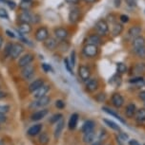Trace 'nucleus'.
Segmentation results:
<instances>
[{
	"instance_id": "1",
	"label": "nucleus",
	"mask_w": 145,
	"mask_h": 145,
	"mask_svg": "<svg viewBox=\"0 0 145 145\" xmlns=\"http://www.w3.org/2000/svg\"><path fill=\"white\" fill-rule=\"evenodd\" d=\"M18 19L20 22L30 24H37L40 21V17L35 13L31 12L30 10H22V12L19 13Z\"/></svg>"
},
{
	"instance_id": "2",
	"label": "nucleus",
	"mask_w": 145,
	"mask_h": 145,
	"mask_svg": "<svg viewBox=\"0 0 145 145\" xmlns=\"http://www.w3.org/2000/svg\"><path fill=\"white\" fill-rule=\"evenodd\" d=\"M82 53L83 55L89 59L97 58L99 54V46L93 45V44H85L82 48Z\"/></svg>"
},
{
	"instance_id": "3",
	"label": "nucleus",
	"mask_w": 145,
	"mask_h": 145,
	"mask_svg": "<svg viewBox=\"0 0 145 145\" xmlns=\"http://www.w3.org/2000/svg\"><path fill=\"white\" fill-rule=\"evenodd\" d=\"M95 32L98 35H100L101 37L107 36L109 34V31H110V28H109V24L107 20H105V19H99V20H97L95 25Z\"/></svg>"
},
{
	"instance_id": "4",
	"label": "nucleus",
	"mask_w": 145,
	"mask_h": 145,
	"mask_svg": "<svg viewBox=\"0 0 145 145\" xmlns=\"http://www.w3.org/2000/svg\"><path fill=\"white\" fill-rule=\"evenodd\" d=\"M24 50H25V48H24V46L22 44H20V43L13 44L12 50H11V52H10V58L13 60L19 59V57L23 53Z\"/></svg>"
},
{
	"instance_id": "5",
	"label": "nucleus",
	"mask_w": 145,
	"mask_h": 145,
	"mask_svg": "<svg viewBox=\"0 0 145 145\" xmlns=\"http://www.w3.org/2000/svg\"><path fill=\"white\" fill-rule=\"evenodd\" d=\"M21 76L23 77L24 80L26 81H31L34 79L35 74V67L32 65H28L26 67H21Z\"/></svg>"
},
{
	"instance_id": "6",
	"label": "nucleus",
	"mask_w": 145,
	"mask_h": 145,
	"mask_svg": "<svg viewBox=\"0 0 145 145\" xmlns=\"http://www.w3.org/2000/svg\"><path fill=\"white\" fill-rule=\"evenodd\" d=\"M49 31L46 27H40L36 29L34 33V39L37 41V42H44V41L49 37Z\"/></svg>"
},
{
	"instance_id": "7",
	"label": "nucleus",
	"mask_w": 145,
	"mask_h": 145,
	"mask_svg": "<svg viewBox=\"0 0 145 145\" xmlns=\"http://www.w3.org/2000/svg\"><path fill=\"white\" fill-rule=\"evenodd\" d=\"M78 76L82 82H87L91 78V69L85 65H80L78 67Z\"/></svg>"
},
{
	"instance_id": "8",
	"label": "nucleus",
	"mask_w": 145,
	"mask_h": 145,
	"mask_svg": "<svg viewBox=\"0 0 145 145\" xmlns=\"http://www.w3.org/2000/svg\"><path fill=\"white\" fill-rule=\"evenodd\" d=\"M54 37L56 38L57 40L61 41V40H67V38L69 37V31L66 28H63V27H57L54 29Z\"/></svg>"
},
{
	"instance_id": "9",
	"label": "nucleus",
	"mask_w": 145,
	"mask_h": 145,
	"mask_svg": "<svg viewBox=\"0 0 145 145\" xmlns=\"http://www.w3.org/2000/svg\"><path fill=\"white\" fill-rule=\"evenodd\" d=\"M133 76H144L145 75V62L140 61L136 63L132 67Z\"/></svg>"
},
{
	"instance_id": "10",
	"label": "nucleus",
	"mask_w": 145,
	"mask_h": 145,
	"mask_svg": "<svg viewBox=\"0 0 145 145\" xmlns=\"http://www.w3.org/2000/svg\"><path fill=\"white\" fill-rule=\"evenodd\" d=\"M43 46L47 50L53 51L56 50L58 46V41L56 37H50L49 36L47 39H46L44 42H43Z\"/></svg>"
},
{
	"instance_id": "11",
	"label": "nucleus",
	"mask_w": 145,
	"mask_h": 145,
	"mask_svg": "<svg viewBox=\"0 0 145 145\" xmlns=\"http://www.w3.org/2000/svg\"><path fill=\"white\" fill-rule=\"evenodd\" d=\"M81 17V10L77 9V8H73L70 10L69 15H68V19L71 24H76L80 21Z\"/></svg>"
},
{
	"instance_id": "12",
	"label": "nucleus",
	"mask_w": 145,
	"mask_h": 145,
	"mask_svg": "<svg viewBox=\"0 0 145 145\" xmlns=\"http://www.w3.org/2000/svg\"><path fill=\"white\" fill-rule=\"evenodd\" d=\"M111 103H112V105H113L114 107L119 109L120 107H122L123 105H124V98L122 97V95L120 94V93L116 92L112 95Z\"/></svg>"
},
{
	"instance_id": "13",
	"label": "nucleus",
	"mask_w": 145,
	"mask_h": 145,
	"mask_svg": "<svg viewBox=\"0 0 145 145\" xmlns=\"http://www.w3.org/2000/svg\"><path fill=\"white\" fill-rule=\"evenodd\" d=\"M34 60V55L32 53H27L25 55L20 56V58L17 61V65L19 67H26L30 64H32V62Z\"/></svg>"
},
{
	"instance_id": "14",
	"label": "nucleus",
	"mask_w": 145,
	"mask_h": 145,
	"mask_svg": "<svg viewBox=\"0 0 145 145\" xmlns=\"http://www.w3.org/2000/svg\"><path fill=\"white\" fill-rule=\"evenodd\" d=\"M141 34H142V28L139 25H133L132 27H130L127 31V36L130 38L131 41Z\"/></svg>"
},
{
	"instance_id": "15",
	"label": "nucleus",
	"mask_w": 145,
	"mask_h": 145,
	"mask_svg": "<svg viewBox=\"0 0 145 145\" xmlns=\"http://www.w3.org/2000/svg\"><path fill=\"white\" fill-rule=\"evenodd\" d=\"M86 90L88 92H95V90H97V88L99 87V81L97 78H90L88 81L86 82L85 84Z\"/></svg>"
},
{
	"instance_id": "16",
	"label": "nucleus",
	"mask_w": 145,
	"mask_h": 145,
	"mask_svg": "<svg viewBox=\"0 0 145 145\" xmlns=\"http://www.w3.org/2000/svg\"><path fill=\"white\" fill-rule=\"evenodd\" d=\"M123 31H124V27H123V24L120 23V22H116L112 25V29H111V34L113 35L114 37H119L122 34Z\"/></svg>"
},
{
	"instance_id": "17",
	"label": "nucleus",
	"mask_w": 145,
	"mask_h": 145,
	"mask_svg": "<svg viewBox=\"0 0 145 145\" xmlns=\"http://www.w3.org/2000/svg\"><path fill=\"white\" fill-rule=\"evenodd\" d=\"M50 86H47V84H43L42 86L39 87L38 89L35 90L34 92H32V97L34 98V99H39V98L43 97V96H45L46 94L48 93V91L50 90Z\"/></svg>"
},
{
	"instance_id": "18",
	"label": "nucleus",
	"mask_w": 145,
	"mask_h": 145,
	"mask_svg": "<svg viewBox=\"0 0 145 145\" xmlns=\"http://www.w3.org/2000/svg\"><path fill=\"white\" fill-rule=\"evenodd\" d=\"M131 46H132V50L145 46V37L143 35H139V36L136 37L135 39L131 41Z\"/></svg>"
},
{
	"instance_id": "19",
	"label": "nucleus",
	"mask_w": 145,
	"mask_h": 145,
	"mask_svg": "<svg viewBox=\"0 0 145 145\" xmlns=\"http://www.w3.org/2000/svg\"><path fill=\"white\" fill-rule=\"evenodd\" d=\"M86 43L87 44H93V45H97V46H100V45H102L103 41H102V37H101L100 35H98L97 33H93V34L88 36Z\"/></svg>"
},
{
	"instance_id": "20",
	"label": "nucleus",
	"mask_w": 145,
	"mask_h": 145,
	"mask_svg": "<svg viewBox=\"0 0 145 145\" xmlns=\"http://www.w3.org/2000/svg\"><path fill=\"white\" fill-rule=\"evenodd\" d=\"M50 103H51V98L49 97V96L45 95V96H43V97L39 98V99H37L36 102H34V105L35 107H45V106H47Z\"/></svg>"
},
{
	"instance_id": "21",
	"label": "nucleus",
	"mask_w": 145,
	"mask_h": 145,
	"mask_svg": "<svg viewBox=\"0 0 145 145\" xmlns=\"http://www.w3.org/2000/svg\"><path fill=\"white\" fill-rule=\"evenodd\" d=\"M95 126V122L94 121V120H86V121L84 122L83 125H82L81 131H82V133H84V134L88 133V132H91V131H94Z\"/></svg>"
},
{
	"instance_id": "22",
	"label": "nucleus",
	"mask_w": 145,
	"mask_h": 145,
	"mask_svg": "<svg viewBox=\"0 0 145 145\" xmlns=\"http://www.w3.org/2000/svg\"><path fill=\"white\" fill-rule=\"evenodd\" d=\"M43 84H44V80L43 79H36V80H34V81H32L31 84H30V86H29V91L32 93V92H34L35 90L38 89L39 87H41L43 86Z\"/></svg>"
},
{
	"instance_id": "23",
	"label": "nucleus",
	"mask_w": 145,
	"mask_h": 145,
	"mask_svg": "<svg viewBox=\"0 0 145 145\" xmlns=\"http://www.w3.org/2000/svg\"><path fill=\"white\" fill-rule=\"evenodd\" d=\"M78 114L77 113H73L71 115L70 119H69V121H68V128L72 131V130H75L76 128V125H77V122H78Z\"/></svg>"
},
{
	"instance_id": "24",
	"label": "nucleus",
	"mask_w": 145,
	"mask_h": 145,
	"mask_svg": "<svg viewBox=\"0 0 145 145\" xmlns=\"http://www.w3.org/2000/svg\"><path fill=\"white\" fill-rule=\"evenodd\" d=\"M136 112V106L135 103H128L126 108H125V115H126V117L129 118V119H132V118L135 117Z\"/></svg>"
},
{
	"instance_id": "25",
	"label": "nucleus",
	"mask_w": 145,
	"mask_h": 145,
	"mask_svg": "<svg viewBox=\"0 0 145 145\" xmlns=\"http://www.w3.org/2000/svg\"><path fill=\"white\" fill-rule=\"evenodd\" d=\"M49 111L48 109H42V110H38L36 112H34V114L32 115V120H34V121H37V120H42L43 118H45L48 115Z\"/></svg>"
},
{
	"instance_id": "26",
	"label": "nucleus",
	"mask_w": 145,
	"mask_h": 145,
	"mask_svg": "<svg viewBox=\"0 0 145 145\" xmlns=\"http://www.w3.org/2000/svg\"><path fill=\"white\" fill-rule=\"evenodd\" d=\"M32 25L30 23H24V22H20L18 24V31L22 34H28L32 31Z\"/></svg>"
},
{
	"instance_id": "27",
	"label": "nucleus",
	"mask_w": 145,
	"mask_h": 145,
	"mask_svg": "<svg viewBox=\"0 0 145 145\" xmlns=\"http://www.w3.org/2000/svg\"><path fill=\"white\" fill-rule=\"evenodd\" d=\"M41 130H42V124H34L32 125V127H30L28 131H27V134L31 137H34V136H37L38 134L41 133Z\"/></svg>"
},
{
	"instance_id": "28",
	"label": "nucleus",
	"mask_w": 145,
	"mask_h": 145,
	"mask_svg": "<svg viewBox=\"0 0 145 145\" xmlns=\"http://www.w3.org/2000/svg\"><path fill=\"white\" fill-rule=\"evenodd\" d=\"M95 137H97V134H95V131H91V132H88V133L84 134L82 140H83L84 143L90 144V143H92V142H94Z\"/></svg>"
},
{
	"instance_id": "29",
	"label": "nucleus",
	"mask_w": 145,
	"mask_h": 145,
	"mask_svg": "<svg viewBox=\"0 0 145 145\" xmlns=\"http://www.w3.org/2000/svg\"><path fill=\"white\" fill-rule=\"evenodd\" d=\"M64 125H65V122L64 120H59L58 122L56 123V129H54V138L56 139H58L60 135L62 133V130L64 128Z\"/></svg>"
},
{
	"instance_id": "30",
	"label": "nucleus",
	"mask_w": 145,
	"mask_h": 145,
	"mask_svg": "<svg viewBox=\"0 0 145 145\" xmlns=\"http://www.w3.org/2000/svg\"><path fill=\"white\" fill-rule=\"evenodd\" d=\"M135 117L138 123H143V122H145V108L136 109Z\"/></svg>"
},
{
	"instance_id": "31",
	"label": "nucleus",
	"mask_w": 145,
	"mask_h": 145,
	"mask_svg": "<svg viewBox=\"0 0 145 145\" xmlns=\"http://www.w3.org/2000/svg\"><path fill=\"white\" fill-rule=\"evenodd\" d=\"M102 110L105 112V113H107L108 115H110V116H112V117H114V118H116L117 120H119L120 122H121V123H123V124H125L126 123V122H125V120L122 119L121 117L119 116V115H117L116 112H114L113 110H111L110 108H108V107H102Z\"/></svg>"
},
{
	"instance_id": "32",
	"label": "nucleus",
	"mask_w": 145,
	"mask_h": 145,
	"mask_svg": "<svg viewBox=\"0 0 145 145\" xmlns=\"http://www.w3.org/2000/svg\"><path fill=\"white\" fill-rule=\"evenodd\" d=\"M134 54L141 60V61H144L145 60V46H142V48H135V50H132Z\"/></svg>"
},
{
	"instance_id": "33",
	"label": "nucleus",
	"mask_w": 145,
	"mask_h": 145,
	"mask_svg": "<svg viewBox=\"0 0 145 145\" xmlns=\"http://www.w3.org/2000/svg\"><path fill=\"white\" fill-rule=\"evenodd\" d=\"M117 74L122 75L125 74L127 72V65L124 64V63H117Z\"/></svg>"
},
{
	"instance_id": "34",
	"label": "nucleus",
	"mask_w": 145,
	"mask_h": 145,
	"mask_svg": "<svg viewBox=\"0 0 145 145\" xmlns=\"http://www.w3.org/2000/svg\"><path fill=\"white\" fill-rule=\"evenodd\" d=\"M103 121L105 122L106 125H108L109 127L111 128V129H113L115 131H120V127H119V125H117L116 122L113 121V120H107V119H104L103 120Z\"/></svg>"
},
{
	"instance_id": "35",
	"label": "nucleus",
	"mask_w": 145,
	"mask_h": 145,
	"mask_svg": "<svg viewBox=\"0 0 145 145\" xmlns=\"http://www.w3.org/2000/svg\"><path fill=\"white\" fill-rule=\"evenodd\" d=\"M129 83L133 84H142L144 83V78L143 76H134L129 80Z\"/></svg>"
},
{
	"instance_id": "36",
	"label": "nucleus",
	"mask_w": 145,
	"mask_h": 145,
	"mask_svg": "<svg viewBox=\"0 0 145 145\" xmlns=\"http://www.w3.org/2000/svg\"><path fill=\"white\" fill-rule=\"evenodd\" d=\"M38 140H39L40 144L47 145L49 143V141H50V138H49V136H48L47 133H42L39 136V138H38Z\"/></svg>"
},
{
	"instance_id": "37",
	"label": "nucleus",
	"mask_w": 145,
	"mask_h": 145,
	"mask_svg": "<svg viewBox=\"0 0 145 145\" xmlns=\"http://www.w3.org/2000/svg\"><path fill=\"white\" fill-rule=\"evenodd\" d=\"M62 117H63V115L60 114V113L54 114V115H53V116H52V117L50 118L49 121H50V123H52V124L57 123V122H58L59 120H62Z\"/></svg>"
},
{
	"instance_id": "38",
	"label": "nucleus",
	"mask_w": 145,
	"mask_h": 145,
	"mask_svg": "<svg viewBox=\"0 0 145 145\" xmlns=\"http://www.w3.org/2000/svg\"><path fill=\"white\" fill-rule=\"evenodd\" d=\"M120 82H121V78H120V76L119 74V75L113 76V77H112V79H110L109 83H110L111 84H115V86H119Z\"/></svg>"
},
{
	"instance_id": "39",
	"label": "nucleus",
	"mask_w": 145,
	"mask_h": 145,
	"mask_svg": "<svg viewBox=\"0 0 145 145\" xmlns=\"http://www.w3.org/2000/svg\"><path fill=\"white\" fill-rule=\"evenodd\" d=\"M31 8H32V2L22 1L20 3V9L22 10H30Z\"/></svg>"
},
{
	"instance_id": "40",
	"label": "nucleus",
	"mask_w": 145,
	"mask_h": 145,
	"mask_svg": "<svg viewBox=\"0 0 145 145\" xmlns=\"http://www.w3.org/2000/svg\"><path fill=\"white\" fill-rule=\"evenodd\" d=\"M56 107L57 109H60V110H62V109H64L65 108V106H66V103H65L64 101H62V100H56Z\"/></svg>"
},
{
	"instance_id": "41",
	"label": "nucleus",
	"mask_w": 145,
	"mask_h": 145,
	"mask_svg": "<svg viewBox=\"0 0 145 145\" xmlns=\"http://www.w3.org/2000/svg\"><path fill=\"white\" fill-rule=\"evenodd\" d=\"M64 65H65V67H66V69L68 70V72L70 73V74H73V70H72V65H71L69 60L65 58L64 59Z\"/></svg>"
},
{
	"instance_id": "42",
	"label": "nucleus",
	"mask_w": 145,
	"mask_h": 145,
	"mask_svg": "<svg viewBox=\"0 0 145 145\" xmlns=\"http://www.w3.org/2000/svg\"><path fill=\"white\" fill-rule=\"evenodd\" d=\"M130 21V17L126 14H120L119 15V22L122 24H125V23H128Z\"/></svg>"
},
{
	"instance_id": "43",
	"label": "nucleus",
	"mask_w": 145,
	"mask_h": 145,
	"mask_svg": "<svg viewBox=\"0 0 145 145\" xmlns=\"http://www.w3.org/2000/svg\"><path fill=\"white\" fill-rule=\"evenodd\" d=\"M10 111V106L7 105H0V113L7 114Z\"/></svg>"
},
{
	"instance_id": "44",
	"label": "nucleus",
	"mask_w": 145,
	"mask_h": 145,
	"mask_svg": "<svg viewBox=\"0 0 145 145\" xmlns=\"http://www.w3.org/2000/svg\"><path fill=\"white\" fill-rule=\"evenodd\" d=\"M1 1H3L4 3H6L8 6H9L12 10H15L16 8V4L15 1H13V0H1Z\"/></svg>"
},
{
	"instance_id": "45",
	"label": "nucleus",
	"mask_w": 145,
	"mask_h": 145,
	"mask_svg": "<svg viewBox=\"0 0 145 145\" xmlns=\"http://www.w3.org/2000/svg\"><path fill=\"white\" fill-rule=\"evenodd\" d=\"M0 18L2 19H9V14H8L7 10L4 8H0Z\"/></svg>"
},
{
	"instance_id": "46",
	"label": "nucleus",
	"mask_w": 145,
	"mask_h": 145,
	"mask_svg": "<svg viewBox=\"0 0 145 145\" xmlns=\"http://www.w3.org/2000/svg\"><path fill=\"white\" fill-rule=\"evenodd\" d=\"M12 46H13L12 43H8L6 46H5V56L6 57H10V52H11V50H12Z\"/></svg>"
},
{
	"instance_id": "47",
	"label": "nucleus",
	"mask_w": 145,
	"mask_h": 145,
	"mask_svg": "<svg viewBox=\"0 0 145 145\" xmlns=\"http://www.w3.org/2000/svg\"><path fill=\"white\" fill-rule=\"evenodd\" d=\"M126 2V5L130 8H134L136 7V4H138V0H125Z\"/></svg>"
},
{
	"instance_id": "48",
	"label": "nucleus",
	"mask_w": 145,
	"mask_h": 145,
	"mask_svg": "<svg viewBox=\"0 0 145 145\" xmlns=\"http://www.w3.org/2000/svg\"><path fill=\"white\" fill-rule=\"evenodd\" d=\"M41 67H42V69L44 70L45 73H48V72H50V71H53L51 65H48V64H45V63H44V64L41 65Z\"/></svg>"
},
{
	"instance_id": "49",
	"label": "nucleus",
	"mask_w": 145,
	"mask_h": 145,
	"mask_svg": "<svg viewBox=\"0 0 145 145\" xmlns=\"http://www.w3.org/2000/svg\"><path fill=\"white\" fill-rule=\"evenodd\" d=\"M106 99V96L105 94H103V93H100V94L97 95V97H95V100L97 101L98 103H103Z\"/></svg>"
},
{
	"instance_id": "50",
	"label": "nucleus",
	"mask_w": 145,
	"mask_h": 145,
	"mask_svg": "<svg viewBox=\"0 0 145 145\" xmlns=\"http://www.w3.org/2000/svg\"><path fill=\"white\" fill-rule=\"evenodd\" d=\"M71 65H72V67H75V51L73 50L72 53H71V62H70Z\"/></svg>"
},
{
	"instance_id": "51",
	"label": "nucleus",
	"mask_w": 145,
	"mask_h": 145,
	"mask_svg": "<svg viewBox=\"0 0 145 145\" xmlns=\"http://www.w3.org/2000/svg\"><path fill=\"white\" fill-rule=\"evenodd\" d=\"M138 97L139 100L145 103V90H143V91H141V92H139L138 95Z\"/></svg>"
},
{
	"instance_id": "52",
	"label": "nucleus",
	"mask_w": 145,
	"mask_h": 145,
	"mask_svg": "<svg viewBox=\"0 0 145 145\" xmlns=\"http://www.w3.org/2000/svg\"><path fill=\"white\" fill-rule=\"evenodd\" d=\"M65 1L70 5H76L79 3V0H65Z\"/></svg>"
},
{
	"instance_id": "53",
	"label": "nucleus",
	"mask_w": 145,
	"mask_h": 145,
	"mask_svg": "<svg viewBox=\"0 0 145 145\" xmlns=\"http://www.w3.org/2000/svg\"><path fill=\"white\" fill-rule=\"evenodd\" d=\"M7 120V117L5 116V114H1L0 113V123H3Z\"/></svg>"
},
{
	"instance_id": "54",
	"label": "nucleus",
	"mask_w": 145,
	"mask_h": 145,
	"mask_svg": "<svg viewBox=\"0 0 145 145\" xmlns=\"http://www.w3.org/2000/svg\"><path fill=\"white\" fill-rule=\"evenodd\" d=\"M6 34H7L9 37H11V38H15V34L13 33V31H9V29H7V31H6Z\"/></svg>"
},
{
	"instance_id": "55",
	"label": "nucleus",
	"mask_w": 145,
	"mask_h": 145,
	"mask_svg": "<svg viewBox=\"0 0 145 145\" xmlns=\"http://www.w3.org/2000/svg\"><path fill=\"white\" fill-rule=\"evenodd\" d=\"M119 136H120V138H121V139H123V140H126V139H128V135H127V134H125V133H123V132H120Z\"/></svg>"
},
{
	"instance_id": "56",
	"label": "nucleus",
	"mask_w": 145,
	"mask_h": 145,
	"mask_svg": "<svg viewBox=\"0 0 145 145\" xmlns=\"http://www.w3.org/2000/svg\"><path fill=\"white\" fill-rule=\"evenodd\" d=\"M128 144L129 145H140L138 143V141L136 140V139H131V140H129V142H128Z\"/></svg>"
},
{
	"instance_id": "57",
	"label": "nucleus",
	"mask_w": 145,
	"mask_h": 145,
	"mask_svg": "<svg viewBox=\"0 0 145 145\" xmlns=\"http://www.w3.org/2000/svg\"><path fill=\"white\" fill-rule=\"evenodd\" d=\"M114 4L116 8H119L121 5V0H114Z\"/></svg>"
},
{
	"instance_id": "58",
	"label": "nucleus",
	"mask_w": 145,
	"mask_h": 145,
	"mask_svg": "<svg viewBox=\"0 0 145 145\" xmlns=\"http://www.w3.org/2000/svg\"><path fill=\"white\" fill-rule=\"evenodd\" d=\"M7 97V93L6 92H1L0 91V100L1 99H4V98Z\"/></svg>"
},
{
	"instance_id": "59",
	"label": "nucleus",
	"mask_w": 145,
	"mask_h": 145,
	"mask_svg": "<svg viewBox=\"0 0 145 145\" xmlns=\"http://www.w3.org/2000/svg\"><path fill=\"white\" fill-rule=\"evenodd\" d=\"M84 2H86L87 4H94L97 0H83Z\"/></svg>"
},
{
	"instance_id": "60",
	"label": "nucleus",
	"mask_w": 145,
	"mask_h": 145,
	"mask_svg": "<svg viewBox=\"0 0 145 145\" xmlns=\"http://www.w3.org/2000/svg\"><path fill=\"white\" fill-rule=\"evenodd\" d=\"M2 45H3V37H2V35H0V48H1Z\"/></svg>"
},
{
	"instance_id": "61",
	"label": "nucleus",
	"mask_w": 145,
	"mask_h": 145,
	"mask_svg": "<svg viewBox=\"0 0 145 145\" xmlns=\"http://www.w3.org/2000/svg\"><path fill=\"white\" fill-rule=\"evenodd\" d=\"M92 145H101V142L100 141H97V142H95V143H93Z\"/></svg>"
},
{
	"instance_id": "62",
	"label": "nucleus",
	"mask_w": 145,
	"mask_h": 145,
	"mask_svg": "<svg viewBox=\"0 0 145 145\" xmlns=\"http://www.w3.org/2000/svg\"><path fill=\"white\" fill-rule=\"evenodd\" d=\"M22 1H27V2H32V0H22Z\"/></svg>"
},
{
	"instance_id": "63",
	"label": "nucleus",
	"mask_w": 145,
	"mask_h": 145,
	"mask_svg": "<svg viewBox=\"0 0 145 145\" xmlns=\"http://www.w3.org/2000/svg\"><path fill=\"white\" fill-rule=\"evenodd\" d=\"M1 144H2V142H1V141H0V145H1Z\"/></svg>"
},
{
	"instance_id": "64",
	"label": "nucleus",
	"mask_w": 145,
	"mask_h": 145,
	"mask_svg": "<svg viewBox=\"0 0 145 145\" xmlns=\"http://www.w3.org/2000/svg\"><path fill=\"white\" fill-rule=\"evenodd\" d=\"M143 145H145V144H143Z\"/></svg>"
}]
</instances>
